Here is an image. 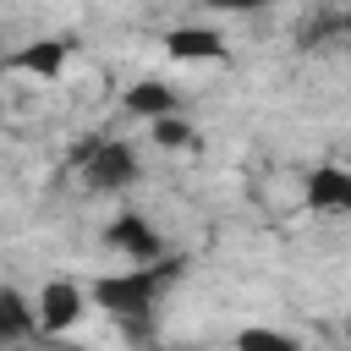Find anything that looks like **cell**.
Instances as JSON below:
<instances>
[{
	"instance_id": "6da1fadb",
	"label": "cell",
	"mask_w": 351,
	"mask_h": 351,
	"mask_svg": "<svg viewBox=\"0 0 351 351\" xmlns=\"http://www.w3.org/2000/svg\"><path fill=\"white\" fill-rule=\"evenodd\" d=\"M165 280H176V263H165V269H126V274H104V280H93V302L104 307V313H115V318H143L148 307H154V296H159V285Z\"/></svg>"
},
{
	"instance_id": "7a4b0ae2",
	"label": "cell",
	"mask_w": 351,
	"mask_h": 351,
	"mask_svg": "<svg viewBox=\"0 0 351 351\" xmlns=\"http://www.w3.org/2000/svg\"><path fill=\"white\" fill-rule=\"evenodd\" d=\"M77 165L88 170L93 186H126V181L137 176V154H132L126 143H104V137L82 143V148H77Z\"/></svg>"
},
{
	"instance_id": "3957f363",
	"label": "cell",
	"mask_w": 351,
	"mask_h": 351,
	"mask_svg": "<svg viewBox=\"0 0 351 351\" xmlns=\"http://www.w3.org/2000/svg\"><path fill=\"white\" fill-rule=\"evenodd\" d=\"M307 208H318V214H351V170L318 165L307 176Z\"/></svg>"
},
{
	"instance_id": "277c9868",
	"label": "cell",
	"mask_w": 351,
	"mask_h": 351,
	"mask_svg": "<svg viewBox=\"0 0 351 351\" xmlns=\"http://www.w3.org/2000/svg\"><path fill=\"white\" fill-rule=\"evenodd\" d=\"M110 247H115V252H126L132 263H148V258H159V247H165V241H159V230H154L143 214H121V219L110 225Z\"/></svg>"
},
{
	"instance_id": "5b68a950",
	"label": "cell",
	"mask_w": 351,
	"mask_h": 351,
	"mask_svg": "<svg viewBox=\"0 0 351 351\" xmlns=\"http://www.w3.org/2000/svg\"><path fill=\"white\" fill-rule=\"evenodd\" d=\"M77 318H82V291L71 280H49L38 291V324L44 329H71Z\"/></svg>"
},
{
	"instance_id": "8992f818",
	"label": "cell",
	"mask_w": 351,
	"mask_h": 351,
	"mask_svg": "<svg viewBox=\"0 0 351 351\" xmlns=\"http://www.w3.org/2000/svg\"><path fill=\"white\" fill-rule=\"evenodd\" d=\"M165 49H170L176 60H219V55H225V38H219L214 27H176V33L165 38Z\"/></svg>"
},
{
	"instance_id": "52a82bcc",
	"label": "cell",
	"mask_w": 351,
	"mask_h": 351,
	"mask_svg": "<svg viewBox=\"0 0 351 351\" xmlns=\"http://www.w3.org/2000/svg\"><path fill=\"white\" fill-rule=\"evenodd\" d=\"M11 66H16V71H33V77H55V71L66 66V44H60V38H38V44H27V49H16Z\"/></svg>"
},
{
	"instance_id": "ba28073f",
	"label": "cell",
	"mask_w": 351,
	"mask_h": 351,
	"mask_svg": "<svg viewBox=\"0 0 351 351\" xmlns=\"http://www.w3.org/2000/svg\"><path fill=\"white\" fill-rule=\"evenodd\" d=\"M126 110H132V115H148V121H165V115H176V88H165V82H137V88H126Z\"/></svg>"
},
{
	"instance_id": "9c48e42d",
	"label": "cell",
	"mask_w": 351,
	"mask_h": 351,
	"mask_svg": "<svg viewBox=\"0 0 351 351\" xmlns=\"http://www.w3.org/2000/svg\"><path fill=\"white\" fill-rule=\"evenodd\" d=\"M33 329H38V307H27L16 291H0V340L33 335Z\"/></svg>"
},
{
	"instance_id": "30bf717a",
	"label": "cell",
	"mask_w": 351,
	"mask_h": 351,
	"mask_svg": "<svg viewBox=\"0 0 351 351\" xmlns=\"http://www.w3.org/2000/svg\"><path fill=\"white\" fill-rule=\"evenodd\" d=\"M236 351H302L291 335H280V329H241L236 335Z\"/></svg>"
},
{
	"instance_id": "8fae6325",
	"label": "cell",
	"mask_w": 351,
	"mask_h": 351,
	"mask_svg": "<svg viewBox=\"0 0 351 351\" xmlns=\"http://www.w3.org/2000/svg\"><path fill=\"white\" fill-rule=\"evenodd\" d=\"M154 137H159L165 148H186V143H192V126L176 121V115H165V121H154Z\"/></svg>"
},
{
	"instance_id": "7c38bea8",
	"label": "cell",
	"mask_w": 351,
	"mask_h": 351,
	"mask_svg": "<svg viewBox=\"0 0 351 351\" xmlns=\"http://www.w3.org/2000/svg\"><path fill=\"white\" fill-rule=\"evenodd\" d=\"M214 11H258V5H269V0H208Z\"/></svg>"
},
{
	"instance_id": "4fadbf2b",
	"label": "cell",
	"mask_w": 351,
	"mask_h": 351,
	"mask_svg": "<svg viewBox=\"0 0 351 351\" xmlns=\"http://www.w3.org/2000/svg\"><path fill=\"white\" fill-rule=\"evenodd\" d=\"M346 33H351V16H346Z\"/></svg>"
}]
</instances>
